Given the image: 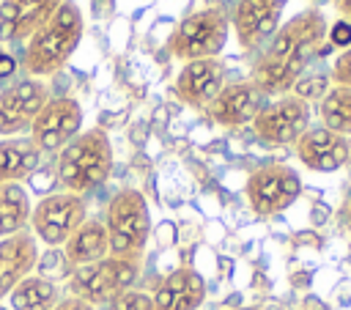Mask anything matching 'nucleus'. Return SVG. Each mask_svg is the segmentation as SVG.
<instances>
[{"mask_svg": "<svg viewBox=\"0 0 351 310\" xmlns=\"http://www.w3.org/2000/svg\"><path fill=\"white\" fill-rule=\"evenodd\" d=\"M326 16L318 8H304L291 16L266 41L263 52L252 66V82L263 96H285L302 80L310 58L321 52L326 38Z\"/></svg>", "mask_w": 351, "mask_h": 310, "instance_id": "1", "label": "nucleus"}, {"mask_svg": "<svg viewBox=\"0 0 351 310\" xmlns=\"http://www.w3.org/2000/svg\"><path fill=\"white\" fill-rule=\"evenodd\" d=\"M82 30H85V22H82L80 5L74 0H63L60 8L27 38L25 55H22V69L36 80H44V77L60 71L63 63L80 47Z\"/></svg>", "mask_w": 351, "mask_h": 310, "instance_id": "2", "label": "nucleus"}, {"mask_svg": "<svg viewBox=\"0 0 351 310\" xmlns=\"http://www.w3.org/2000/svg\"><path fill=\"white\" fill-rule=\"evenodd\" d=\"M112 173V145L107 132L88 129L80 132L69 145L58 151L55 176L63 184L66 192L85 195L90 189H99Z\"/></svg>", "mask_w": 351, "mask_h": 310, "instance_id": "3", "label": "nucleus"}, {"mask_svg": "<svg viewBox=\"0 0 351 310\" xmlns=\"http://www.w3.org/2000/svg\"><path fill=\"white\" fill-rule=\"evenodd\" d=\"M107 241L112 258L143 261L148 236H151V214L140 189H121L107 206L104 214Z\"/></svg>", "mask_w": 351, "mask_h": 310, "instance_id": "4", "label": "nucleus"}, {"mask_svg": "<svg viewBox=\"0 0 351 310\" xmlns=\"http://www.w3.org/2000/svg\"><path fill=\"white\" fill-rule=\"evenodd\" d=\"M140 274V261H126V258H101L88 266H77L69 274V294L93 305L104 307L123 291H129L137 283Z\"/></svg>", "mask_w": 351, "mask_h": 310, "instance_id": "5", "label": "nucleus"}, {"mask_svg": "<svg viewBox=\"0 0 351 310\" xmlns=\"http://www.w3.org/2000/svg\"><path fill=\"white\" fill-rule=\"evenodd\" d=\"M230 16L222 8H203L186 14L170 33L167 49L178 60H197V58H217L228 41Z\"/></svg>", "mask_w": 351, "mask_h": 310, "instance_id": "6", "label": "nucleus"}, {"mask_svg": "<svg viewBox=\"0 0 351 310\" xmlns=\"http://www.w3.org/2000/svg\"><path fill=\"white\" fill-rule=\"evenodd\" d=\"M88 219V206L82 195L49 192L30 211V233L47 247H63L69 236Z\"/></svg>", "mask_w": 351, "mask_h": 310, "instance_id": "7", "label": "nucleus"}, {"mask_svg": "<svg viewBox=\"0 0 351 310\" xmlns=\"http://www.w3.org/2000/svg\"><path fill=\"white\" fill-rule=\"evenodd\" d=\"M247 203L258 217H274L285 211L302 195V178L282 162L261 165L247 178Z\"/></svg>", "mask_w": 351, "mask_h": 310, "instance_id": "8", "label": "nucleus"}, {"mask_svg": "<svg viewBox=\"0 0 351 310\" xmlns=\"http://www.w3.org/2000/svg\"><path fill=\"white\" fill-rule=\"evenodd\" d=\"M82 132V107L71 96H49L30 126V140L41 154H58Z\"/></svg>", "mask_w": 351, "mask_h": 310, "instance_id": "9", "label": "nucleus"}, {"mask_svg": "<svg viewBox=\"0 0 351 310\" xmlns=\"http://www.w3.org/2000/svg\"><path fill=\"white\" fill-rule=\"evenodd\" d=\"M49 102V85L36 77H22L0 91V137L27 134L41 107Z\"/></svg>", "mask_w": 351, "mask_h": 310, "instance_id": "10", "label": "nucleus"}, {"mask_svg": "<svg viewBox=\"0 0 351 310\" xmlns=\"http://www.w3.org/2000/svg\"><path fill=\"white\" fill-rule=\"evenodd\" d=\"M310 126V104L299 96H280L271 104H263L252 121L258 140L266 145H293Z\"/></svg>", "mask_w": 351, "mask_h": 310, "instance_id": "11", "label": "nucleus"}, {"mask_svg": "<svg viewBox=\"0 0 351 310\" xmlns=\"http://www.w3.org/2000/svg\"><path fill=\"white\" fill-rule=\"evenodd\" d=\"M285 3L288 0H236L230 25L239 44L244 49H258L261 44H266L280 27Z\"/></svg>", "mask_w": 351, "mask_h": 310, "instance_id": "12", "label": "nucleus"}, {"mask_svg": "<svg viewBox=\"0 0 351 310\" xmlns=\"http://www.w3.org/2000/svg\"><path fill=\"white\" fill-rule=\"evenodd\" d=\"M225 88V63L219 58L186 60L176 77L178 99L192 110H208L217 93Z\"/></svg>", "mask_w": 351, "mask_h": 310, "instance_id": "13", "label": "nucleus"}, {"mask_svg": "<svg viewBox=\"0 0 351 310\" xmlns=\"http://www.w3.org/2000/svg\"><path fill=\"white\" fill-rule=\"evenodd\" d=\"M296 156L307 170L315 173H332L340 170L351 159V145L343 134L326 129V126H307V132L293 143Z\"/></svg>", "mask_w": 351, "mask_h": 310, "instance_id": "14", "label": "nucleus"}, {"mask_svg": "<svg viewBox=\"0 0 351 310\" xmlns=\"http://www.w3.org/2000/svg\"><path fill=\"white\" fill-rule=\"evenodd\" d=\"M261 107H263V93L255 88V82L236 80V82H225V88L208 104V115L225 129H239L252 123Z\"/></svg>", "mask_w": 351, "mask_h": 310, "instance_id": "15", "label": "nucleus"}, {"mask_svg": "<svg viewBox=\"0 0 351 310\" xmlns=\"http://www.w3.org/2000/svg\"><path fill=\"white\" fill-rule=\"evenodd\" d=\"M63 0H0V41L19 44L27 41Z\"/></svg>", "mask_w": 351, "mask_h": 310, "instance_id": "16", "label": "nucleus"}, {"mask_svg": "<svg viewBox=\"0 0 351 310\" xmlns=\"http://www.w3.org/2000/svg\"><path fill=\"white\" fill-rule=\"evenodd\" d=\"M38 263V241L30 230L0 239V302L36 272Z\"/></svg>", "mask_w": 351, "mask_h": 310, "instance_id": "17", "label": "nucleus"}, {"mask_svg": "<svg viewBox=\"0 0 351 310\" xmlns=\"http://www.w3.org/2000/svg\"><path fill=\"white\" fill-rule=\"evenodd\" d=\"M203 299H206V280L189 266L173 269L151 294L154 310H197Z\"/></svg>", "mask_w": 351, "mask_h": 310, "instance_id": "18", "label": "nucleus"}, {"mask_svg": "<svg viewBox=\"0 0 351 310\" xmlns=\"http://www.w3.org/2000/svg\"><path fill=\"white\" fill-rule=\"evenodd\" d=\"M41 151L30 140V134L3 137L0 140V184H19L25 178H33V173L41 165Z\"/></svg>", "mask_w": 351, "mask_h": 310, "instance_id": "19", "label": "nucleus"}, {"mask_svg": "<svg viewBox=\"0 0 351 310\" xmlns=\"http://www.w3.org/2000/svg\"><path fill=\"white\" fill-rule=\"evenodd\" d=\"M63 255L71 263V269L77 266H88L96 263L101 258L110 255V241H107V228L104 219H85L63 244Z\"/></svg>", "mask_w": 351, "mask_h": 310, "instance_id": "20", "label": "nucleus"}, {"mask_svg": "<svg viewBox=\"0 0 351 310\" xmlns=\"http://www.w3.org/2000/svg\"><path fill=\"white\" fill-rule=\"evenodd\" d=\"M58 302H60V285L41 274H27L8 294L11 310H52Z\"/></svg>", "mask_w": 351, "mask_h": 310, "instance_id": "21", "label": "nucleus"}, {"mask_svg": "<svg viewBox=\"0 0 351 310\" xmlns=\"http://www.w3.org/2000/svg\"><path fill=\"white\" fill-rule=\"evenodd\" d=\"M30 211L33 206L22 184H0V239L27 230Z\"/></svg>", "mask_w": 351, "mask_h": 310, "instance_id": "22", "label": "nucleus"}, {"mask_svg": "<svg viewBox=\"0 0 351 310\" xmlns=\"http://www.w3.org/2000/svg\"><path fill=\"white\" fill-rule=\"evenodd\" d=\"M321 126L348 137L351 134V88L348 85H329L318 102Z\"/></svg>", "mask_w": 351, "mask_h": 310, "instance_id": "23", "label": "nucleus"}, {"mask_svg": "<svg viewBox=\"0 0 351 310\" xmlns=\"http://www.w3.org/2000/svg\"><path fill=\"white\" fill-rule=\"evenodd\" d=\"M104 310H154V302H151V294L129 288L121 296H115L110 305H104Z\"/></svg>", "mask_w": 351, "mask_h": 310, "instance_id": "24", "label": "nucleus"}, {"mask_svg": "<svg viewBox=\"0 0 351 310\" xmlns=\"http://www.w3.org/2000/svg\"><path fill=\"white\" fill-rule=\"evenodd\" d=\"M332 82L351 88V47H346L332 63Z\"/></svg>", "mask_w": 351, "mask_h": 310, "instance_id": "25", "label": "nucleus"}, {"mask_svg": "<svg viewBox=\"0 0 351 310\" xmlns=\"http://www.w3.org/2000/svg\"><path fill=\"white\" fill-rule=\"evenodd\" d=\"M326 80L324 77H313V80H299L296 85H293V96H299L302 102H307V99H318V96H324L326 93Z\"/></svg>", "mask_w": 351, "mask_h": 310, "instance_id": "26", "label": "nucleus"}, {"mask_svg": "<svg viewBox=\"0 0 351 310\" xmlns=\"http://www.w3.org/2000/svg\"><path fill=\"white\" fill-rule=\"evenodd\" d=\"M329 33V38H332V44H337V47H351V22H346V19H337L335 25H332V30H326Z\"/></svg>", "mask_w": 351, "mask_h": 310, "instance_id": "27", "label": "nucleus"}, {"mask_svg": "<svg viewBox=\"0 0 351 310\" xmlns=\"http://www.w3.org/2000/svg\"><path fill=\"white\" fill-rule=\"evenodd\" d=\"M52 310H96L93 305H88V302H82V299H77V296H60V302L52 307Z\"/></svg>", "mask_w": 351, "mask_h": 310, "instance_id": "28", "label": "nucleus"}, {"mask_svg": "<svg viewBox=\"0 0 351 310\" xmlns=\"http://www.w3.org/2000/svg\"><path fill=\"white\" fill-rule=\"evenodd\" d=\"M14 69H16L14 58H11V55H3V52H0V77H8V74H14Z\"/></svg>", "mask_w": 351, "mask_h": 310, "instance_id": "29", "label": "nucleus"}, {"mask_svg": "<svg viewBox=\"0 0 351 310\" xmlns=\"http://www.w3.org/2000/svg\"><path fill=\"white\" fill-rule=\"evenodd\" d=\"M332 3H335L337 14H340L346 22H351V0H332Z\"/></svg>", "mask_w": 351, "mask_h": 310, "instance_id": "30", "label": "nucleus"}, {"mask_svg": "<svg viewBox=\"0 0 351 310\" xmlns=\"http://www.w3.org/2000/svg\"><path fill=\"white\" fill-rule=\"evenodd\" d=\"M346 219H348V225H351V198H348V203H346Z\"/></svg>", "mask_w": 351, "mask_h": 310, "instance_id": "31", "label": "nucleus"}, {"mask_svg": "<svg viewBox=\"0 0 351 310\" xmlns=\"http://www.w3.org/2000/svg\"><path fill=\"white\" fill-rule=\"evenodd\" d=\"M239 310H261V307H239Z\"/></svg>", "mask_w": 351, "mask_h": 310, "instance_id": "32", "label": "nucleus"}]
</instances>
